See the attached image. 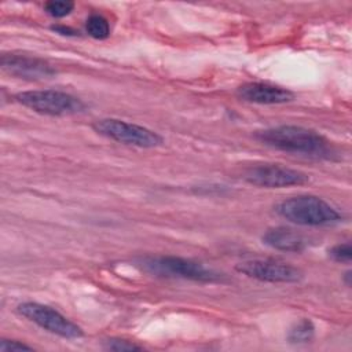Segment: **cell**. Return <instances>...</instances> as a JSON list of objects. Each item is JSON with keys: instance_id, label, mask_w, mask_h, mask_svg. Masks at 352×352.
I'll return each mask as SVG.
<instances>
[{"instance_id": "cell-11", "label": "cell", "mask_w": 352, "mask_h": 352, "mask_svg": "<svg viewBox=\"0 0 352 352\" xmlns=\"http://www.w3.org/2000/svg\"><path fill=\"white\" fill-rule=\"evenodd\" d=\"M261 239L267 246L272 249L294 253L305 250L309 245V239L307 236L286 227L270 228L264 232Z\"/></svg>"}, {"instance_id": "cell-16", "label": "cell", "mask_w": 352, "mask_h": 352, "mask_svg": "<svg viewBox=\"0 0 352 352\" xmlns=\"http://www.w3.org/2000/svg\"><path fill=\"white\" fill-rule=\"evenodd\" d=\"M104 348L109 351H116V352H122V351H140L142 346L136 345L131 341L126 340H120V338H110L104 342Z\"/></svg>"}, {"instance_id": "cell-14", "label": "cell", "mask_w": 352, "mask_h": 352, "mask_svg": "<svg viewBox=\"0 0 352 352\" xmlns=\"http://www.w3.org/2000/svg\"><path fill=\"white\" fill-rule=\"evenodd\" d=\"M74 8V3L69 0H52L44 4V10L54 18H63L69 15Z\"/></svg>"}, {"instance_id": "cell-19", "label": "cell", "mask_w": 352, "mask_h": 352, "mask_svg": "<svg viewBox=\"0 0 352 352\" xmlns=\"http://www.w3.org/2000/svg\"><path fill=\"white\" fill-rule=\"evenodd\" d=\"M345 283H346L348 286L351 285V272H349V271L345 274Z\"/></svg>"}, {"instance_id": "cell-8", "label": "cell", "mask_w": 352, "mask_h": 352, "mask_svg": "<svg viewBox=\"0 0 352 352\" xmlns=\"http://www.w3.org/2000/svg\"><path fill=\"white\" fill-rule=\"evenodd\" d=\"M245 180L253 186L264 188H283L305 184L309 177L307 173L279 164H261L245 172Z\"/></svg>"}, {"instance_id": "cell-12", "label": "cell", "mask_w": 352, "mask_h": 352, "mask_svg": "<svg viewBox=\"0 0 352 352\" xmlns=\"http://www.w3.org/2000/svg\"><path fill=\"white\" fill-rule=\"evenodd\" d=\"M315 334V326L309 319H302L298 323H296L290 331H289V341L293 344H304L314 338Z\"/></svg>"}, {"instance_id": "cell-13", "label": "cell", "mask_w": 352, "mask_h": 352, "mask_svg": "<svg viewBox=\"0 0 352 352\" xmlns=\"http://www.w3.org/2000/svg\"><path fill=\"white\" fill-rule=\"evenodd\" d=\"M85 29H87V33L96 40H103L110 34L109 22L106 21V18L98 14H92L91 16H88L85 22Z\"/></svg>"}, {"instance_id": "cell-7", "label": "cell", "mask_w": 352, "mask_h": 352, "mask_svg": "<svg viewBox=\"0 0 352 352\" xmlns=\"http://www.w3.org/2000/svg\"><path fill=\"white\" fill-rule=\"evenodd\" d=\"M235 270L249 278L271 283H293L302 279L300 268L271 258H253L236 264Z\"/></svg>"}, {"instance_id": "cell-5", "label": "cell", "mask_w": 352, "mask_h": 352, "mask_svg": "<svg viewBox=\"0 0 352 352\" xmlns=\"http://www.w3.org/2000/svg\"><path fill=\"white\" fill-rule=\"evenodd\" d=\"M92 129L107 139L128 146L151 148L164 143V139L155 131L117 118L96 120L92 124Z\"/></svg>"}, {"instance_id": "cell-15", "label": "cell", "mask_w": 352, "mask_h": 352, "mask_svg": "<svg viewBox=\"0 0 352 352\" xmlns=\"http://www.w3.org/2000/svg\"><path fill=\"white\" fill-rule=\"evenodd\" d=\"M329 256L337 263H349L352 258V248L349 242L338 243L329 250Z\"/></svg>"}, {"instance_id": "cell-18", "label": "cell", "mask_w": 352, "mask_h": 352, "mask_svg": "<svg viewBox=\"0 0 352 352\" xmlns=\"http://www.w3.org/2000/svg\"><path fill=\"white\" fill-rule=\"evenodd\" d=\"M51 29L59 34H63V36H76L78 32H76L74 29L69 28V26H63V25H54L51 26Z\"/></svg>"}, {"instance_id": "cell-9", "label": "cell", "mask_w": 352, "mask_h": 352, "mask_svg": "<svg viewBox=\"0 0 352 352\" xmlns=\"http://www.w3.org/2000/svg\"><path fill=\"white\" fill-rule=\"evenodd\" d=\"M0 65L10 76L29 81L44 80L56 74V70L47 60L22 54H4L1 55Z\"/></svg>"}, {"instance_id": "cell-3", "label": "cell", "mask_w": 352, "mask_h": 352, "mask_svg": "<svg viewBox=\"0 0 352 352\" xmlns=\"http://www.w3.org/2000/svg\"><path fill=\"white\" fill-rule=\"evenodd\" d=\"M140 268L151 275L182 278L195 282H219L221 274L206 268L204 264L177 256H151L138 261Z\"/></svg>"}, {"instance_id": "cell-6", "label": "cell", "mask_w": 352, "mask_h": 352, "mask_svg": "<svg viewBox=\"0 0 352 352\" xmlns=\"http://www.w3.org/2000/svg\"><path fill=\"white\" fill-rule=\"evenodd\" d=\"M18 312L29 319L30 322L36 323L38 327L59 336L62 338L74 340L84 336L80 326L69 320L66 316H63L56 309L33 301H26L18 305Z\"/></svg>"}, {"instance_id": "cell-17", "label": "cell", "mask_w": 352, "mask_h": 352, "mask_svg": "<svg viewBox=\"0 0 352 352\" xmlns=\"http://www.w3.org/2000/svg\"><path fill=\"white\" fill-rule=\"evenodd\" d=\"M33 348L14 340H1L0 341V351L1 352H10V351H32Z\"/></svg>"}, {"instance_id": "cell-2", "label": "cell", "mask_w": 352, "mask_h": 352, "mask_svg": "<svg viewBox=\"0 0 352 352\" xmlns=\"http://www.w3.org/2000/svg\"><path fill=\"white\" fill-rule=\"evenodd\" d=\"M276 213L298 226H331L342 220L337 209L315 195H297L283 199L276 205Z\"/></svg>"}, {"instance_id": "cell-1", "label": "cell", "mask_w": 352, "mask_h": 352, "mask_svg": "<svg viewBox=\"0 0 352 352\" xmlns=\"http://www.w3.org/2000/svg\"><path fill=\"white\" fill-rule=\"evenodd\" d=\"M254 139L260 143L286 153L304 154L309 157H324L329 154V140L314 129L297 125H279L257 131Z\"/></svg>"}, {"instance_id": "cell-10", "label": "cell", "mask_w": 352, "mask_h": 352, "mask_svg": "<svg viewBox=\"0 0 352 352\" xmlns=\"http://www.w3.org/2000/svg\"><path fill=\"white\" fill-rule=\"evenodd\" d=\"M241 100L258 104H280L294 99V94L286 88L268 82H246L236 88Z\"/></svg>"}, {"instance_id": "cell-4", "label": "cell", "mask_w": 352, "mask_h": 352, "mask_svg": "<svg viewBox=\"0 0 352 352\" xmlns=\"http://www.w3.org/2000/svg\"><path fill=\"white\" fill-rule=\"evenodd\" d=\"M22 106L45 116H72L81 113L85 103L74 95L56 89L23 91L15 95Z\"/></svg>"}]
</instances>
